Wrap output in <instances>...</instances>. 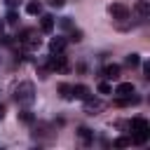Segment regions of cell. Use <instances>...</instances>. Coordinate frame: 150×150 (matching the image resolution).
<instances>
[{
  "instance_id": "obj_1",
  "label": "cell",
  "mask_w": 150,
  "mask_h": 150,
  "mask_svg": "<svg viewBox=\"0 0 150 150\" xmlns=\"http://www.w3.org/2000/svg\"><path fill=\"white\" fill-rule=\"evenodd\" d=\"M129 131H131V143H136V145H143L150 138V124L143 117H134L129 122Z\"/></svg>"
},
{
  "instance_id": "obj_2",
  "label": "cell",
  "mask_w": 150,
  "mask_h": 150,
  "mask_svg": "<svg viewBox=\"0 0 150 150\" xmlns=\"http://www.w3.org/2000/svg\"><path fill=\"white\" fill-rule=\"evenodd\" d=\"M14 101L19 105H30L35 101V84L28 82V80L26 82H19L16 89H14Z\"/></svg>"
},
{
  "instance_id": "obj_3",
  "label": "cell",
  "mask_w": 150,
  "mask_h": 150,
  "mask_svg": "<svg viewBox=\"0 0 150 150\" xmlns=\"http://www.w3.org/2000/svg\"><path fill=\"white\" fill-rule=\"evenodd\" d=\"M47 68H49V73H68L70 63H68V59H66L63 52H56V54L47 56Z\"/></svg>"
},
{
  "instance_id": "obj_4",
  "label": "cell",
  "mask_w": 150,
  "mask_h": 150,
  "mask_svg": "<svg viewBox=\"0 0 150 150\" xmlns=\"http://www.w3.org/2000/svg\"><path fill=\"white\" fill-rule=\"evenodd\" d=\"M108 14H110L115 21H127L131 12H129V7H127L124 2H112V5L108 7Z\"/></svg>"
},
{
  "instance_id": "obj_5",
  "label": "cell",
  "mask_w": 150,
  "mask_h": 150,
  "mask_svg": "<svg viewBox=\"0 0 150 150\" xmlns=\"http://www.w3.org/2000/svg\"><path fill=\"white\" fill-rule=\"evenodd\" d=\"M103 108H105V103L101 98H94V96H87L84 98V112L87 115H98Z\"/></svg>"
},
{
  "instance_id": "obj_6",
  "label": "cell",
  "mask_w": 150,
  "mask_h": 150,
  "mask_svg": "<svg viewBox=\"0 0 150 150\" xmlns=\"http://www.w3.org/2000/svg\"><path fill=\"white\" fill-rule=\"evenodd\" d=\"M66 45H68V40H66L63 35H56V38H52V40H49V52H52V54L63 52V49H66Z\"/></svg>"
},
{
  "instance_id": "obj_7",
  "label": "cell",
  "mask_w": 150,
  "mask_h": 150,
  "mask_svg": "<svg viewBox=\"0 0 150 150\" xmlns=\"http://www.w3.org/2000/svg\"><path fill=\"white\" fill-rule=\"evenodd\" d=\"M112 94H115V96H131V94H134V84H131V82H120Z\"/></svg>"
},
{
  "instance_id": "obj_8",
  "label": "cell",
  "mask_w": 150,
  "mask_h": 150,
  "mask_svg": "<svg viewBox=\"0 0 150 150\" xmlns=\"http://www.w3.org/2000/svg\"><path fill=\"white\" fill-rule=\"evenodd\" d=\"M87 96H91V91H89V87H87V84H73V98L84 101Z\"/></svg>"
},
{
  "instance_id": "obj_9",
  "label": "cell",
  "mask_w": 150,
  "mask_h": 150,
  "mask_svg": "<svg viewBox=\"0 0 150 150\" xmlns=\"http://www.w3.org/2000/svg\"><path fill=\"white\" fill-rule=\"evenodd\" d=\"M136 14L141 19H148L150 16V0H136Z\"/></svg>"
},
{
  "instance_id": "obj_10",
  "label": "cell",
  "mask_w": 150,
  "mask_h": 150,
  "mask_svg": "<svg viewBox=\"0 0 150 150\" xmlns=\"http://www.w3.org/2000/svg\"><path fill=\"white\" fill-rule=\"evenodd\" d=\"M40 30H42V33H52V30H54V16L42 14V16H40Z\"/></svg>"
},
{
  "instance_id": "obj_11",
  "label": "cell",
  "mask_w": 150,
  "mask_h": 150,
  "mask_svg": "<svg viewBox=\"0 0 150 150\" xmlns=\"http://www.w3.org/2000/svg\"><path fill=\"white\" fill-rule=\"evenodd\" d=\"M103 77H105V80H117V77H120V66H117V63H108V66L103 68Z\"/></svg>"
},
{
  "instance_id": "obj_12",
  "label": "cell",
  "mask_w": 150,
  "mask_h": 150,
  "mask_svg": "<svg viewBox=\"0 0 150 150\" xmlns=\"http://www.w3.org/2000/svg\"><path fill=\"white\" fill-rule=\"evenodd\" d=\"M77 136H80V141H82L84 145H91V143H94V134H91V129H87V127H80V129H77Z\"/></svg>"
},
{
  "instance_id": "obj_13",
  "label": "cell",
  "mask_w": 150,
  "mask_h": 150,
  "mask_svg": "<svg viewBox=\"0 0 150 150\" xmlns=\"http://www.w3.org/2000/svg\"><path fill=\"white\" fill-rule=\"evenodd\" d=\"M59 94H61V98L70 101V98H73V84H68V82H61V84H59Z\"/></svg>"
},
{
  "instance_id": "obj_14",
  "label": "cell",
  "mask_w": 150,
  "mask_h": 150,
  "mask_svg": "<svg viewBox=\"0 0 150 150\" xmlns=\"http://www.w3.org/2000/svg\"><path fill=\"white\" fill-rule=\"evenodd\" d=\"M26 12H28L30 16H35V14H42V5H40L38 0H33V2H28V5H26Z\"/></svg>"
},
{
  "instance_id": "obj_15",
  "label": "cell",
  "mask_w": 150,
  "mask_h": 150,
  "mask_svg": "<svg viewBox=\"0 0 150 150\" xmlns=\"http://www.w3.org/2000/svg\"><path fill=\"white\" fill-rule=\"evenodd\" d=\"M19 122H23V124H33V122H35V115H33L30 110H21V112H19Z\"/></svg>"
},
{
  "instance_id": "obj_16",
  "label": "cell",
  "mask_w": 150,
  "mask_h": 150,
  "mask_svg": "<svg viewBox=\"0 0 150 150\" xmlns=\"http://www.w3.org/2000/svg\"><path fill=\"white\" fill-rule=\"evenodd\" d=\"M131 145V136H120L112 141V148H129Z\"/></svg>"
},
{
  "instance_id": "obj_17",
  "label": "cell",
  "mask_w": 150,
  "mask_h": 150,
  "mask_svg": "<svg viewBox=\"0 0 150 150\" xmlns=\"http://www.w3.org/2000/svg\"><path fill=\"white\" fill-rule=\"evenodd\" d=\"M5 23L16 26V23H19V12H16V9H9V12H7V16H5Z\"/></svg>"
},
{
  "instance_id": "obj_18",
  "label": "cell",
  "mask_w": 150,
  "mask_h": 150,
  "mask_svg": "<svg viewBox=\"0 0 150 150\" xmlns=\"http://www.w3.org/2000/svg\"><path fill=\"white\" fill-rule=\"evenodd\" d=\"M138 63H141V56H138V54H129V56L124 59V66H127V68H136Z\"/></svg>"
},
{
  "instance_id": "obj_19",
  "label": "cell",
  "mask_w": 150,
  "mask_h": 150,
  "mask_svg": "<svg viewBox=\"0 0 150 150\" xmlns=\"http://www.w3.org/2000/svg\"><path fill=\"white\" fill-rule=\"evenodd\" d=\"M70 42H82V30H75V28H70Z\"/></svg>"
},
{
  "instance_id": "obj_20",
  "label": "cell",
  "mask_w": 150,
  "mask_h": 150,
  "mask_svg": "<svg viewBox=\"0 0 150 150\" xmlns=\"http://www.w3.org/2000/svg\"><path fill=\"white\" fill-rule=\"evenodd\" d=\"M98 91H101V94H110V91H112V87H110L108 82H101V84H98Z\"/></svg>"
},
{
  "instance_id": "obj_21",
  "label": "cell",
  "mask_w": 150,
  "mask_h": 150,
  "mask_svg": "<svg viewBox=\"0 0 150 150\" xmlns=\"http://www.w3.org/2000/svg\"><path fill=\"white\" fill-rule=\"evenodd\" d=\"M59 23H61V28H66V30H70V28H73V21H70L68 16H66V19H61Z\"/></svg>"
},
{
  "instance_id": "obj_22",
  "label": "cell",
  "mask_w": 150,
  "mask_h": 150,
  "mask_svg": "<svg viewBox=\"0 0 150 150\" xmlns=\"http://www.w3.org/2000/svg\"><path fill=\"white\" fill-rule=\"evenodd\" d=\"M5 5H7L9 9H16V7L21 5V0H5Z\"/></svg>"
},
{
  "instance_id": "obj_23",
  "label": "cell",
  "mask_w": 150,
  "mask_h": 150,
  "mask_svg": "<svg viewBox=\"0 0 150 150\" xmlns=\"http://www.w3.org/2000/svg\"><path fill=\"white\" fill-rule=\"evenodd\" d=\"M63 2H66V0H49L52 7H63Z\"/></svg>"
},
{
  "instance_id": "obj_24",
  "label": "cell",
  "mask_w": 150,
  "mask_h": 150,
  "mask_svg": "<svg viewBox=\"0 0 150 150\" xmlns=\"http://www.w3.org/2000/svg\"><path fill=\"white\" fill-rule=\"evenodd\" d=\"M143 73H145V77H150V63H143Z\"/></svg>"
},
{
  "instance_id": "obj_25",
  "label": "cell",
  "mask_w": 150,
  "mask_h": 150,
  "mask_svg": "<svg viewBox=\"0 0 150 150\" xmlns=\"http://www.w3.org/2000/svg\"><path fill=\"white\" fill-rule=\"evenodd\" d=\"M2 117H5V105L0 103V120H2Z\"/></svg>"
},
{
  "instance_id": "obj_26",
  "label": "cell",
  "mask_w": 150,
  "mask_h": 150,
  "mask_svg": "<svg viewBox=\"0 0 150 150\" xmlns=\"http://www.w3.org/2000/svg\"><path fill=\"white\" fill-rule=\"evenodd\" d=\"M2 30H5V21L0 19V35H2Z\"/></svg>"
}]
</instances>
